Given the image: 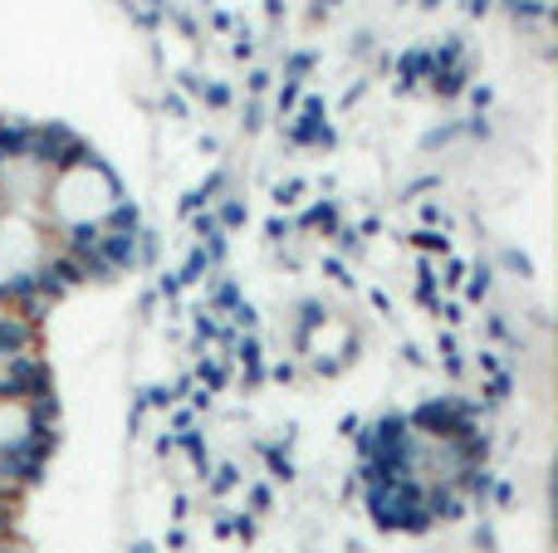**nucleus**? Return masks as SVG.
I'll list each match as a JSON object with an SVG mask.
<instances>
[{
  "label": "nucleus",
  "mask_w": 558,
  "mask_h": 553,
  "mask_svg": "<svg viewBox=\"0 0 558 553\" xmlns=\"http://www.w3.org/2000/svg\"><path fill=\"white\" fill-rule=\"evenodd\" d=\"M20 495H25V480L15 476V466H10V456H0V509H10Z\"/></svg>",
  "instance_id": "7ed1b4c3"
},
{
  "label": "nucleus",
  "mask_w": 558,
  "mask_h": 553,
  "mask_svg": "<svg viewBox=\"0 0 558 553\" xmlns=\"http://www.w3.org/2000/svg\"><path fill=\"white\" fill-rule=\"evenodd\" d=\"M49 397L45 402H25V397H0V456L20 451L25 441L45 437L49 431Z\"/></svg>",
  "instance_id": "f03ea898"
},
{
  "label": "nucleus",
  "mask_w": 558,
  "mask_h": 553,
  "mask_svg": "<svg viewBox=\"0 0 558 553\" xmlns=\"http://www.w3.org/2000/svg\"><path fill=\"white\" fill-rule=\"evenodd\" d=\"M118 211H123V186H118V176L108 172L94 152H78L74 162L49 172L39 225H45V231H88V225H104L108 216H118Z\"/></svg>",
  "instance_id": "f257e3e1"
}]
</instances>
